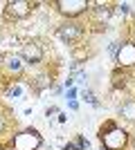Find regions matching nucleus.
<instances>
[{
	"instance_id": "obj_1",
	"label": "nucleus",
	"mask_w": 135,
	"mask_h": 150,
	"mask_svg": "<svg viewBox=\"0 0 135 150\" xmlns=\"http://www.w3.org/2000/svg\"><path fill=\"white\" fill-rule=\"evenodd\" d=\"M99 139H101V144H104L106 150H124L126 144H129V134H126V130L117 128L113 121H108L106 125H101Z\"/></svg>"
},
{
	"instance_id": "obj_2",
	"label": "nucleus",
	"mask_w": 135,
	"mask_h": 150,
	"mask_svg": "<svg viewBox=\"0 0 135 150\" xmlns=\"http://www.w3.org/2000/svg\"><path fill=\"white\" fill-rule=\"evenodd\" d=\"M43 144V137L39 134V130L27 128V130L18 132L11 141V150H39Z\"/></svg>"
},
{
	"instance_id": "obj_3",
	"label": "nucleus",
	"mask_w": 135,
	"mask_h": 150,
	"mask_svg": "<svg viewBox=\"0 0 135 150\" xmlns=\"http://www.w3.org/2000/svg\"><path fill=\"white\" fill-rule=\"evenodd\" d=\"M81 36H84V25H79L74 20H65V23L59 25V38L63 43L72 45V43H77V40H81Z\"/></svg>"
},
{
	"instance_id": "obj_4",
	"label": "nucleus",
	"mask_w": 135,
	"mask_h": 150,
	"mask_svg": "<svg viewBox=\"0 0 135 150\" xmlns=\"http://www.w3.org/2000/svg\"><path fill=\"white\" fill-rule=\"evenodd\" d=\"M54 7H56L59 13H63L68 18H74V16H79L88 9V2L86 0H56Z\"/></svg>"
},
{
	"instance_id": "obj_5",
	"label": "nucleus",
	"mask_w": 135,
	"mask_h": 150,
	"mask_svg": "<svg viewBox=\"0 0 135 150\" xmlns=\"http://www.w3.org/2000/svg\"><path fill=\"white\" fill-rule=\"evenodd\" d=\"M32 2H23V0H18V2H7L5 5V18L7 20H20L25 18V16H29V11H32Z\"/></svg>"
},
{
	"instance_id": "obj_6",
	"label": "nucleus",
	"mask_w": 135,
	"mask_h": 150,
	"mask_svg": "<svg viewBox=\"0 0 135 150\" xmlns=\"http://www.w3.org/2000/svg\"><path fill=\"white\" fill-rule=\"evenodd\" d=\"M115 61L119 67H133L135 65V43H124L115 54Z\"/></svg>"
},
{
	"instance_id": "obj_7",
	"label": "nucleus",
	"mask_w": 135,
	"mask_h": 150,
	"mask_svg": "<svg viewBox=\"0 0 135 150\" xmlns=\"http://www.w3.org/2000/svg\"><path fill=\"white\" fill-rule=\"evenodd\" d=\"M20 58L25 63H29V65L41 63V58H43V47L36 45V43H27L25 47H23V52H20Z\"/></svg>"
},
{
	"instance_id": "obj_8",
	"label": "nucleus",
	"mask_w": 135,
	"mask_h": 150,
	"mask_svg": "<svg viewBox=\"0 0 135 150\" xmlns=\"http://www.w3.org/2000/svg\"><path fill=\"white\" fill-rule=\"evenodd\" d=\"M2 61H5V63H0V67L5 69L9 76H18L20 72H23V58H20V56L9 54V56H2Z\"/></svg>"
},
{
	"instance_id": "obj_9",
	"label": "nucleus",
	"mask_w": 135,
	"mask_h": 150,
	"mask_svg": "<svg viewBox=\"0 0 135 150\" xmlns=\"http://www.w3.org/2000/svg\"><path fill=\"white\" fill-rule=\"evenodd\" d=\"M119 117H122L124 121H129V123H135V101L129 99V101H124L122 105H119Z\"/></svg>"
},
{
	"instance_id": "obj_10",
	"label": "nucleus",
	"mask_w": 135,
	"mask_h": 150,
	"mask_svg": "<svg viewBox=\"0 0 135 150\" xmlns=\"http://www.w3.org/2000/svg\"><path fill=\"white\" fill-rule=\"evenodd\" d=\"M90 16H92L95 20H99V23H101V20H106V18L110 16V9H108V7H101V5H99V7H95V9H90Z\"/></svg>"
},
{
	"instance_id": "obj_11",
	"label": "nucleus",
	"mask_w": 135,
	"mask_h": 150,
	"mask_svg": "<svg viewBox=\"0 0 135 150\" xmlns=\"http://www.w3.org/2000/svg\"><path fill=\"white\" fill-rule=\"evenodd\" d=\"M133 144H135V139H133Z\"/></svg>"
}]
</instances>
